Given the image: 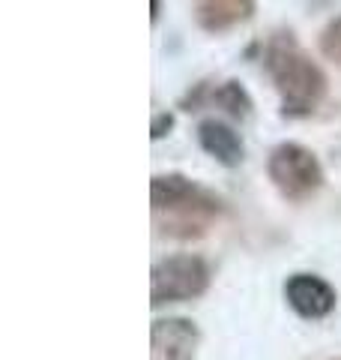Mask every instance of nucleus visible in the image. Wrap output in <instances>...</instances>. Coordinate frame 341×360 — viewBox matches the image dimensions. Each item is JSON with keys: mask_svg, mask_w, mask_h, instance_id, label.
Masks as SVG:
<instances>
[{"mask_svg": "<svg viewBox=\"0 0 341 360\" xmlns=\"http://www.w3.org/2000/svg\"><path fill=\"white\" fill-rule=\"evenodd\" d=\"M150 201L159 234L177 240L207 234L210 225L225 213V201L186 174H156L150 184Z\"/></svg>", "mask_w": 341, "mask_h": 360, "instance_id": "nucleus-1", "label": "nucleus"}, {"mask_svg": "<svg viewBox=\"0 0 341 360\" xmlns=\"http://www.w3.org/2000/svg\"><path fill=\"white\" fill-rule=\"evenodd\" d=\"M267 72L281 96V115L288 117H305L323 103L329 78L326 72L305 54L290 33L272 37L264 54Z\"/></svg>", "mask_w": 341, "mask_h": 360, "instance_id": "nucleus-2", "label": "nucleus"}, {"mask_svg": "<svg viewBox=\"0 0 341 360\" xmlns=\"http://www.w3.org/2000/svg\"><path fill=\"white\" fill-rule=\"evenodd\" d=\"M267 174L288 201H305L323 186V165L317 153L297 141H281L269 150Z\"/></svg>", "mask_w": 341, "mask_h": 360, "instance_id": "nucleus-3", "label": "nucleus"}, {"mask_svg": "<svg viewBox=\"0 0 341 360\" xmlns=\"http://www.w3.org/2000/svg\"><path fill=\"white\" fill-rule=\"evenodd\" d=\"M210 288V267L201 255L177 252L159 258L150 270V303L153 309L165 303L195 300Z\"/></svg>", "mask_w": 341, "mask_h": 360, "instance_id": "nucleus-4", "label": "nucleus"}, {"mask_svg": "<svg viewBox=\"0 0 341 360\" xmlns=\"http://www.w3.org/2000/svg\"><path fill=\"white\" fill-rule=\"evenodd\" d=\"M201 330L192 319H156L150 324V360H195Z\"/></svg>", "mask_w": 341, "mask_h": 360, "instance_id": "nucleus-5", "label": "nucleus"}, {"mask_svg": "<svg viewBox=\"0 0 341 360\" xmlns=\"http://www.w3.org/2000/svg\"><path fill=\"white\" fill-rule=\"evenodd\" d=\"M284 300L300 319H326L335 309V288L317 274H293L284 283Z\"/></svg>", "mask_w": 341, "mask_h": 360, "instance_id": "nucleus-6", "label": "nucleus"}, {"mask_svg": "<svg viewBox=\"0 0 341 360\" xmlns=\"http://www.w3.org/2000/svg\"><path fill=\"white\" fill-rule=\"evenodd\" d=\"M198 141L215 162H222L227 168H236L246 156V144L240 139V132H236L234 127H227V123H222V120H215V117L201 120Z\"/></svg>", "mask_w": 341, "mask_h": 360, "instance_id": "nucleus-7", "label": "nucleus"}, {"mask_svg": "<svg viewBox=\"0 0 341 360\" xmlns=\"http://www.w3.org/2000/svg\"><path fill=\"white\" fill-rule=\"evenodd\" d=\"M258 4L252 0H203V4H195L192 13H195V21L201 30L207 33H225L236 25H243L255 15Z\"/></svg>", "mask_w": 341, "mask_h": 360, "instance_id": "nucleus-8", "label": "nucleus"}, {"mask_svg": "<svg viewBox=\"0 0 341 360\" xmlns=\"http://www.w3.org/2000/svg\"><path fill=\"white\" fill-rule=\"evenodd\" d=\"M210 103H215L222 111H227L231 117H240V120L252 115V96L246 94V87L236 82V78H227V82L215 87L210 94Z\"/></svg>", "mask_w": 341, "mask_h": 360, "instance_id": "nucleus-9", "label": "nucleus"}, {"mask_svg": "<svg viewBox=\"0 0 341 360\" xmlns=\"http://www.w3.org/2000/svg\"><path fill=\"white\" fill-rule=\"evenodd\" d=\"M321 54L329 60L341 63V15L333 18L321 33Z\"/></svg>", "mask_w": 341, "mask_h": 360, "instance_id": "nucleus-10", "label": "nucleus"}, {"mask_svg": "<svg viewBox=\"0 0 341 360\" xmlns=\"http://www.w3.org/2000/svg\"><path fill=\"white\" fill-rule=\"evenodd\" d=\"M170 127H174V115H170V111H162V115H156V117H153V129H150L153 141L165 139V135L170 132Z\"/></svg>", "mask_w": 341, "mask_h": 360, "instance_id": "nucleus-11", "label": "nucleus"}, {"mask_svg": "<svg viewBox=\"0 0 341 360\" xmlns=\"http://www.w3.org/2000/svg\"><path fill=\"white\" fill-rule=\"evenodd\" d=\"M150 9H153V25L159 21V9H162V4H150Z\"/></svg>", "mask_w": 341, "mask_h": 360, "instance_id": "nucleus-12", "label": "nucleus"}, {"mask_svg": "<svg viewBox=\"0 0 341 360\" xmlns=\"http://www.w3.org/2000/svg\"><path fill=\"white\" fill-rule=\"evenodd\" d=\"M335 360H341V357H335Z\"/></svg>", "mask_w": 341, "mask_h": 360, "instance_id": "nucleus-13", "label": "nucleus"}]
</instances>
